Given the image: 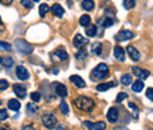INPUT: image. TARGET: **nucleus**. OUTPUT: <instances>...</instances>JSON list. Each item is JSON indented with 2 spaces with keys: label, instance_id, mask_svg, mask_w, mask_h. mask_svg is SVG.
Returning <instances> with one entry per match:
<instances>
[{
  "label": "nucleus",
  "instance_id": "nucleus-1",
  "mask_svg": "<svg viewBox=\"0 0 153 130\" xmlns=\"http://www.w3.org/2000/svg\"><path fill=\"white\" fill-rule=\"evenodd\" d=\"M74 105L78 110L80 111H85V112H91L94 107H96V103L92 98L90 97H86V96H79L74 99Z\"/></svg>",
  "mask_w": 153,
  "mask_h": 130
},
{
  "label": "nucleus",
  "instance_id": "nucleus-2",
  "mask_svg": "<svg viewBox=\"0 0 153 130\" xmlns=\"http://www.w3.org/2000/svg\"><path fill=\"white\" fill-rule=\"evenodd\" d=\"M108 72H110L108 66L106 64H104V63H100L93 69V71L91 74L92 80H101V79H104L105 77L108 76Z\"/></svg>",
  "mask_w": 153,
  "mask_h": 130
},
{
  "label": "nucleus",
  "instance_id": "nucleus-3",
  "mask_svg": "<svg viewBox=\"0 0 153 130\" xmlns=\"http://www.w3.org/2000/svg\"><path fill=\"white\" fill-rule=\"evenodd\" d=\"M41 121L47 129H53L57 125V117L52 112H46L41 116Z\"/></svg>",
  "mask_w": 153,
  "mask_h": 130
},
{
  "label": "nucleus",
  "instance_id": "nucleus-4",
  "mask_svg": "<svg viewBox=\"0 0 153 130\" xmlns=\"http://www.w3.org/2000/svg\"><path fill=\"white\" fill-rule=\"evenodd\" d=\"M16 47L19 52L24 53V55H31L33 52V47L24 39H17L16 40Z\"/></svg>",
  "mask_w": 153,
  "mask_h": 130
},
{
  "label": "nucleus",
  "instance_id": "nucleus-5",
  "mask_svg": "<svg viewBox=\"0 0 153 130\" xmlns=\"http://www.w3.org/2000/svg\"><path fill=\"white\" fill-rule=\"evenodd\" d=\"M84 125L87 128V129L91 130H104L106 129V124L104 122H97V123H91L88 121H85L84 122Z\"/></svg>",
  "mask_w": 153,
  "mask_h": 130
},
{
  "label": "nucleus",
  "instance_id": "nucleus-6",
  "mask_svg": "<svg viewBox=\"0 0 153 130\" xmlns=\"http://www.w3.org/2000/svg\"><path fill=\"white\" fill-rule=\"evenodd\" d=\"M131 69H132V72H133L138 78L146 79V78L150 76V71L144 70V69H140V68H138V66H133V68H131Z\"/></svg>",
  "mask_w": 153,
  "mask_h": 130
},
{
  "label": "nucleus",
  "instance_id": "nucleus-7",
  "mask_svg": "<svg viewBox=\"0 0 153 130\" xmlns=\"http://www.w3.org/2000/svg\"><path fill=\"white\" fill-rule=\"evenodd\" d=\"M53 86H54V91L57 93L59 97H66L67 96V89H66V86L64 85V84H61V83H54L53 84Z\"/></svg>",
  "mask_w": 153,
  "mask_h": 130
},
{
  "label": "nucleus",
  "instance_id": "nucleus-8",
  "mask_svg": "<svg viewBox=\"0 0 153 130\" xmlns=\"http://www.w3.org/2000/svg\"><path fill=\"white\" fill-rule=\"evenodd\" d=\"M107 119H108V122L110 123H115L117 121H118V118H119V111H118V109L117 108H111L108 111H107Z\"/></svg>",
  "mask_w": 153,
  "mask_h": 130
},
{
  "label": "nucleus",
  "instance_id": "nucleus-9",
  "mask_svg": "<svg viewBox=\"0 0 153 130\" xmlns=\"http://www.w3.org/2000/svg\"><path fill=\"white\" fill-rule=\"evenodd\" d=\"M70 80L76 85V88H80V89H82V88H85L86 86V83H85V80L80 77V76H76V74H72L71 77H70Z\"/></svg>",
  "mask_w": 153,
  "mask_h": 130
},
{
  "label": "nucleus",
  "instance_id": "nucleus-10",
  "mask_svg": "<svg viewBox=\"0 0 153 130\" xmlns=\"http://www.w3.org/2000/svg\"><path fill=\"white\" fill-rule=\"evenodd\" d=\"M133 32L132 31H128V30H124V31H120L119 33H118V36L117 38L119 39V41H127V40H130V39H132L133 38Z\"/></svg>",
  "mask_w": 153,
  "mask_h": 130
},
{
  "label": "nucleus",
  "instance_id": "nucleus-11",
  "mask_svg": "<svg viewBox=\"0 0 153 130\" xmlns=\"http://www.w3.org/2000/svg\"><path fill=\"white\" fill-rule=\"evenodd\" d=\"M16 74H17V77L19 78L20 80H26V79H28V77H30L28 71H27L24 66H21V65L17 68V70H16Z\"/></svg>",
  "mask_w": 153,
  "mask_h": 130
},
{
  "label": "nucleus",
  "instance_id": "nucleus-12",
  "mask_svg": "<svg viewBox=\"0 0 153 130\" xmlns=\"http://www.w3.org/2000/svg\"><path fill=\"white\" fill-rule=\"evenodd\" d=\"M87 44V39L84 38L81 35H76V37L73 38V45L76 49H81L82 46H85Z\"/></svg>",
  "mask_w": 153,
  "mask_h": 130
},
{
  "label": "nucleus",
  "instance_id": "nucleus-13",
  "mask_svg": "<svg viewBox=\"0 0 153 130\" xmlns=\"http://www.w3.org/2000/svg\"><path fill=\"white\" fill-rule=\"evenodd\" d=\"M51 12L53 13V16H54V17H57V18H61V17L64 16V13H65V10L61 7V5H59V4H54V5L51 7Z\"/></svg>",
  "mask_w": 153,
  "mask_h": 130
},
{
  "label": "nucleus",
  "instance_id": "nucleus-14",
  "mask_svg": "<svg viewBox=\"0 0 153 130\" xmlns=\"http://www.w3.org/2000/svg\"><path fill=\"white\" fill-rule=\"evenodd\" d=\"M127 53H128V56H130V58L132 59V60H134V62H138L139 59H140V53L138 52V50L135 49V47H133V46H127Z\"/></svg>",
  "mask_w": 153,
  "mask_h": 130
},
{
  "label": "nucleus",
  "instance_id": "nucleus-15",
  "mask_svg": "<svg viewBox=\"0 0 153 130\" xmlns=\"http://www.w3.org/2000/svg\"><path fill=\"white\" fill-rule=\"evenodd\" d=\"M114 57L115 59H118L119 62H124L125 60V50L121 46H115L114 47Z\"/></svg>",
  "mask_w": 153,
  "mask_h": 130
},
{
  "label": "nucleus",
  "instance_id": "nucleus-16",
  "mask_svg": "<svg viewBox=\"0 0 153 130\" xmlns=\"http://www.w3.org/2000/svg\"><path fill=\"white\" fill-rule=\"evenodd\" d=\"M13 90H14V93L20 97V98H25L26 97V89L22 86V85H19V84H14L13 85Z\"/></svg>",
  "mask_w": 153,
  "mask_h": 130
},
{
  "label": "nucleus",
  "instance_id": "nucleus-17",
  "mask_svg": "<svg viewBox=\"0 0 153 130\" xmlns=\"http://www.w3.org/2000/svg\"><path fill=\"white\" fill-rule=\"evenodd\" d=\"M113 86H115V82L101 83V84H99V85L97 86V90H98L99 92H102V91H107L108 89H111V88H113Z\"/></svg>",
  "mask_w": 153,
  "mask_h": 130
},
{
  "label": "nucleus",
  "instance_id": "nucleus-18",
  "mask_svg": "<svg viewBox=\"0 0 153 130\" xmlns=\"http://www.w3.org/2000/svg\"><path fill=\"white\" fill-rule=\"evenodd\" d=\"M53 56L57 57L59 60H66V59H68L67 52H66L65 50H62V49H58V50H56V51L53 52Z\"/></svg>",
  "mask_w": 153,
  "mask_h": 130
},
{
  "label": "nucleus",
  "instance_id": "nucleus-19",
  "mask_svg": "<svg viewBox=\"0 0 153 130\" xmlns=\"http://www.w3.org/2000/svg\"><path fill=\"white\" fill-rule=\"evenodd\" d=\"M145 88V84H144V82L143 80H137V82H134L133 84H132V90H133L134 92H141L143 91V89Z\"/></svg>",
  "mask_w": 153,
  "mask_h": 130
},
{
  "label": "nucleus",
  "instance_id": "nucleus-20",
  "mask_svg": "<svg viewBox=\"0 0 153 130\" xmlns=\"http://www.w3.org/2000/svg\"><path fill=\"white\" fill-rule=\"evenodd\" d=\"M7 105H8V109H11L13 111H18L20 109V107H21L18 99H10L8 103H7Z\"/></svg>",
  "mask_w": 153,
  "mask_h": 130
},
{
  "label": "nucleus",
  "instance_id": "nucleus-21",
  "mask_svg": "<svg viewBox=\"0 0 153 130\" xmlns=\"http://www.w3.org/2000/svg\"><path fill=\"white\" fill-rule=\"evenodd\" d=\"M81 7H82L85 11H92V10L94 8V1H93V0H82Z\"/></svg>",
  "mask_w": 153,
  "mask_h": 130
},
{
  "label": "nucleus",
  "instance_id": "nucleus-22",
  "mask_svg": "<svg viewBox=\"0 0 153 130\" xmlns=\"http://www.w3.org/2000/svg\"><path fill=\"white\" fill-rule=\"evenodd\" d=\"M79 23H80L81 26H84V27H88V26L91 25V17H90L88 14H84V16L80 17Z\"/></svg>",
  "mask_w": 153,
  "mask_h": 130
},
{
  "label": "nucleus",
  "instance_id": "nucleus-23",
  "mask_svg": "<svg viewBox=\"0 0 153 130\" xmlns=\"http://www.w3.org/2000/svg\"><path fill=\"white\" fill-rule=\"evenodd\" d=\"M100 24L102 25V27H110L114 24V19L113 17H108V14H106V17L104 18L102 21H100Z\"/></svg>",
  "mask_w": 153,
  "mask_h": 130
},
{
  "label": "nucleus",
  "instance_id": "nucleus-24",
  "mask_svg": "<svg viewBox=\"0 0 153 130\" xmlns=\"http://www.w3.org/2000/svg\"><path fill=\"white\" fill-rule=\"evenodd\" d=\"M101 50H102V45H101V43L96 41V43L92 44V53H94V55H97V56H99V55H101Z\"/></svg>",
  "mask_w": 153,
  "mask_h": 130
},
{
  "label": "nucleus",
  "instance_id": "nucleus-25",
  "mask_svg": "<svg viewBox=\"0 0 153 130\" xmlns=\"http://www.w3.org/2000/svg\"><path fill=\"white\" fill-rule=\"evenodd\" d=\"M47 12H50L48 5H47V4H41V5L39 6V14H40V17L44 18V17L47 14Z\"/></svg>",
  "mask_w": 153,
  "mask_h": 130
},
{
  "label": "nucleus",
  "instance_id": "nucleus-26",
  "mask_svg": "<svg viewBox=\"0 0 153 130\" xmlns=\"http://www.w3.org/2000/svg\"><path fill=\"white\" fill-rule=\"evenodd\" d=\"M120 82H121L123 85H126V86H127V85H130V84L132 83V76L128 74H123L121 78H120Z\"/></svg>",
  "mask_w": 153,
  "mask_h": 130
},
{
  "label": "nucleus",
  "instance_id": "nucleus-27",
  "mask_svg": "<svg viewBox=\"0 0 153 130\" xmlns=\"http://www.w3.org/2000/svg\"><path fill=\"white\" fill-rule=\"evenodd\" d=\"M123 6H124L125 10H132L135 6V0H124Z\"/></svg>",
  "mask_w": 153,
  "mask_h": 130
},
{
  "label": "nucleus",
  "instance_id": "nucleus-28",
  "mask_svg": "<svg viewBox=\"0 0 153 130\" xmlns=\"http://www.w3.org/2000/svg\"><path fill=\"white\" fill-rule=\"evenodd\" d=\"M13 59L11 58V57H6V58H4V59H1V64L5 66V68H11V66H13Z\"/></svg>",
  "mask_w": 153,
  "mask_h": 130
},
{
  "label": "nucleus",
  "instance_id": "nucleus-29",
  "mask_svg": "<svg viewBox=\"0 0 153 130\" xmlns=\"http://www.w3.org/2000/svg\"><path fill=\"white\" fill-rule=\"evenodd\" d=\"M86 35L88 37H94L97 35V26L96 25H90V27L86 30Z\"/></svg>",
  "mask_w": 153,
  "mask_h": 130
},
{
  "label": "nucleus",
  "instance_id": "nucleus-30",
  "mask_svg": "<svg viewBox=\"0 0 153 130\" xmlns=\"http://www.w3.org/2000/svg\"><path fill=\"white\" fill-rule=\"evenodd\" d=\"M59 109H60V111L62 112L64 115H67L68 112H70V109H68V105H67V103L65 102V101H62L60 104H59Z\"/></svg>",
  "mask_w": 153,
  "mask_h": 130
},
{
  "label": "nucleus",
  "instance_id": "nucleus-31",
  "mask_svg": "<svg viewBox=\"0 0 153 130\" xmlns=\"http://www.w3.org/2000/svg\"><path fill=\"white\" fill-rule=\"evenodd\" d=\"M86 57H87V52H86L85 50H80L79 52H76V59H79V60H84Z\"/></svg>",
  "mask_w": 153,
  "mask_h": 130
},
{
  "label": "nucleus",
  "instance_id": "nucleus-32",
  "mask_svg": "<svg viewBox=\"0 0 153 130\" xmlns=\"http://www.w3.org/2000/svg\"><path fill=\"white\" fill-rule=\"evenodd\" d=\"M0 50H4V51H11V50H12V46H11V44H8V43L0 41Z\"/></svg>",
  "mask_w": 153,
  "mask_h": 130
},
{
  "label": "nucleus",
  "instance_id": "nucleus-33",
  "mask_svg": "<svg viewBox=\"0 0 153 130\" xmlns=\"http://www.w3.org/2000/svg\"><path fill=\"white\" fill-rule=\"evenodd\" d=\"M128 107H130V109H131V110H133L134 111L133 116H134V118L137 119V118H138V113H139V109L137 108V105H135L134 103H132V102H130V103H128Z\"/></svg>",
  "mask_w": 153,
  "mask_h": 130
},
{
  "label": "nucleus",
  "instance_id": "nucleus-34",
  "mask_svg": "<svg viewBox=\"0 0 153 130\" xmlns=\"http://www.w3.org/2000/svg\"><path fill=\"white\" fill-rule=\"evenodd\" d=\"M20 4H21V6H24L25 8H32V7H33L32 0H21Z\"/></svg>",
  "mask_w": 153,
  "mask_h": 130
},
{
  "label": "nucleus",
  "instance_id": "nucleus-35",
  "mask_svg": "<svg viewBox=\"0 0 153 130\" xmlns=\"http://www.w3.org/2000/svg\"><path fill=\"white\" fill-rule=\"evenodd\" d=\"M127 98V93L126 92H120L118 93V96H117V98H115V102L117 103H121L124 99H126Z\"/></svg>",
  "mask_w": 153,
  "mask_h": 130
},
{
  "label": "nucleus",
  "instance_id": "nucleus-36",
  "mask_svg": "<svg viewBox=\"0 0 153 130\" xmlns=\"http://www.w3.org/2000/svg\"><path fill=\"white\" fill-rule=\"evenodd\" d=\"M8 88V82L5 79H0V91H4Z\"/></svg>",
  "mask_w": 153,
  "mask_h": 130
},
{
  "label": "nucleus",
  "instance_id": "nucleus-37",
  "mask_svg": "<svg viewBox=\"0 0 153 130\" xmlns=\"http://www.w3.org/2000/svg\"><path fill=\"white\" fill-rule=\"evenodd\" d=\"M40 98H41V96H40V93L37 92V91H34V92L31 93V99H32L33 102H39Z\"/></svg>",
  "mask_w": 153,
  "mask_h": 130
},
{
  "label": "nucleus",
  "instance_id": "nucleus-38",
  "mask_svg": "<svg viewBox=\"0 0 153 130\" xmlns=\"http://www.w3.org/2000/svg\"><path fill=\"white\" fill-rule=\"evenodd\" d=\"M38 107H36L34 104H32V103H28L27 104V111L28 112H36V111H38Z\"/></svg>",
  "mask_w": 153,
  "mask_h": 130
},
{
  "label": "nucleus",
  "instance_id": "nucleus-39",
  "mask_svg": "<svg viewBox=\"0 0 153 130\" xmlns=\"http://www.w3.org/2000/svg\"><path fill=\"white\" fill-rule=\"evenodd\" d=\"M7 117H8L7 111L5 109H0V121H5V119H7Z\"/></svg>",
  "mask_w": 153,
  "mask_h": 130
},
{
  "label": "nucleus",
  "instance_id": "nucleus-40",
  "mask_svg": "<svg viewBox=\"0 0 153 130\" xmlns=\"http://www.w3.org/2000/svg\"><path fill=\"white\" fill-rule=\"evenodd\" d=\"M146 97L153 102V88H150V89H147V91H146Z\"/></svg>",
  "mask_w": 153,
  "mask_h": 130
},
{
  "label": "nucleus",
  "instance_id": "nucleus-41",
  "mask_svg": "<svg viewBox=\"0 0 153 130\" xmlns=\"http://www.w3.org/2000/svg\"><path fill=\"white\" fill-rule=\"evenodd\" d=\"M0 2L4 5H11L13 2V0H0Z\"/></svg>",
  "mask_w": 153,
  "mask_h": 130
},
{
  "label": "nucleus",
  "instance_id": "nucleus-42",
  "mask_svg": "<svg viewBox=\"0 0 153 130\" xmlns=\"http://www.w3.org/2000/svg\"><path fill=\"white\" fill-rule=\"evenodd\" d=\"M32 1H34V2H39L40 0H32Z\"/></svg>",
  "mask_w": 153,
  "mask_h": 130
},
{
  "label": "nucleus",
  "instance_id": "nucleus-43",
  "mask_svg": "<svg viewBox=\"0 0 153 130\" xmlns=\"http://www.w3.org/2000/svg\"><path fill=\"white\" fill-rule=\"evenodd\" d=\"M0 63H1V57H0Z\"/></svg>",
  "mask_w": 153,
  "mask_h": 130
},
{
  "label": "nucleus",
  "instance_id": "nucleus-44",
  "mask_svg": "<svg viewBox=\"0 0 153 130\" xmlns=\"http://www.w3.org/2000/svg\"><path fill=\"white\" fill-rule=\"evenodd\" d=\"M0 104H1V102H0Z\"/></svg>",
  "mask_w": 153,
  "mask_h": 130
}]
</instances>
